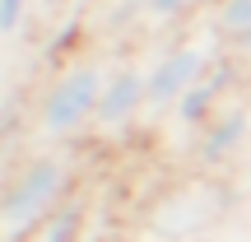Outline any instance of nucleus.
<instances>
[{"mask_svg":"<svg viewBox=\"0 0 251 242\" xmlns=\"http://www.w3.org/2000/svg\"><path fill=\"white\" fill-rule=\"evenodd\" d=\"M75 159L65 149H33L0 187V242H33L37 228L70 200Z\"/></svg>","mask_w":251,"mask_h":242,"instance_id":"nucleus-1","label":"nucleus"},{"mask_svg":"<svg viewBox=\"0 0 251 242\" xmlns=\"http://www.w3.org/2000/svg\"><path fill=\"white\" fill-rule=\"evenodd\" d=\"M102 84H107V65H98V61L61 65V75L42 89V98L33 108V131L47 144H70L79 135H89L93 121H98Z\"/></svg>","mask_w":251,"mask_h":242,"instance_id":"nucleus-2","label":"nucleus"},{"mask_svg":"<svg viewBox=\"0 0 251 242\" xmlns=\"http://www.w3.org/2000/svg\"><path fill=\"white\" fill-rule=\"evenodd\" d=\"M209 56H214V42H172L158 61L149 65V117H163L172 112L186 89L209 70Z\"/></svg>","mask_w":251,"mask_h":242,"instance_id":"nucleus-3","label":"nucleus"},{"mask_svg":"<svg viewBox=\"0 0 251 242\" xmlns=\"http://www.w3.org/2000/svg\"><path fill=\"white\" fill-rule=\"evenodd\" d=\"M144 112H149V70H140V65H130V61L112 65L107 84H102V103H98L93 131L98 135H121V131H130Z\"/></svg>","mask_w":251,"mask_h":242,"instance_id":"nucleus-4","label":"nucleus"},{"mask_svg":"<svg viewBox=\"0 0 251 242\" xmlns=\"http://www.w3.org/2000/svg\"><path fill=\"white\" fill-rule=\"evenodd\" d=\"M251 140V108H219V117L200 131L196 140V159L200 168H224L228 159L242 154V144Z\"/></svg>","mask_w":251,"mask_h":242,"instance_id":"nucleus-5","label":"nucleus"},{"mask_svg":"<svg viewBox=\"0 0 251 242\" xmlns=\"http://www.w3.org/2000/svg\"><path fill=\"white\" fill-rule=\"evenodd\" d=\"M196 200H200V191H177V196L163 200V210L153 215V228H158V238H168V242H191L200 228L214 224V215H200Z\"/></svg>","mask_w":251,"mask_h":242,"instance_id":"nucleus-6","label":"nucleus"},{"mask_svg":"<svg viewBox=\"0 0 251 242\" xmlns=\"http://www.w3.org/2000/svg\"><path fill=\"white\" fill-rule=\"evenodd\" d=\"M209 37L224 42L233 56H251V0H214Z\"/></svg>","mask_w":251,"mask_h":242,"instance_id":"nucleus-7","label":"nucleus"},{"mask_svg":"<svg viewBox=\"0 0 251 242\" xmlns=\"http://www.w3.org/2000/svg\"><path fill=\"white\" fill-rule=\"evenodd\" d=\"M84 233V200H65L42 228H37L33 242H79Z\"/></svg>","mask_w":251,"mask_h":242,"instance_id":"nucleus-8","label":"nucleus"},{"mask_svg":"<svg viewBox=\"0 0 251 242\" xmlns=\"http://www.w3.org/2000/svg\"><path fill=\"white\" fill-rule=\"evenodd\" d=\"M79 37H84V19L75 14V19H65V24L56 28V37L47 42V61H65V56L79 47Z\"/></svg>","mask_w":251,"mask_h":242,"instance_id":"nucleus-9","label":"nucleus"},{"mask_svg":"<svg viewBox=\"0 0 251 242\" xmlns=\"http://www.w3.org/2000/svg\"><path fill=\"white\" fill-rule=\"evenodd\" d=\"M196 5L200 0H144V19H149V24H177V19H186Z\"/></svg>","mask_w":251,"mask_h":242,"instance_id":"nucleus-10","label":"nucleus"},{"mask_svg":"<svg viewBox=\"0 0 251 242\" xmlns=\"http://www.w3.org/2000/svg\"><path fill=\"white\" fill-rule=\"evenodd\" d=\"M24 19H28V0H0V37H5V42L19 37Z\"/></svg>","mask_w":251,"mask_h":242,"instance_id":"nucleus-11","label":"nucleus"}]
</instances>
